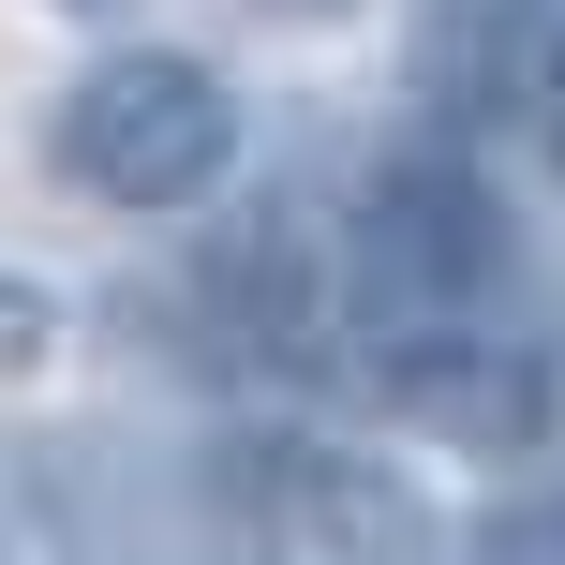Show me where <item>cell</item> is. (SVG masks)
Wrapping results in <instances>:
<instances>
[{
  "instance_id": "7a4b0ae2",
  "label": "cell",
  "mask_w": 565,
  "mask_h": 565,
  "mask_svg": "<svg viewBox=\"0 0 565 565\" xmlns=\"http://www.w3.org/2000/svg\"><path fill=\"white\" fill-rule=\"evenodd\" d=\"M521 282V224L461 149H387L342 194V298H372L387 328L417 312H491Z\"/></svg>"
},
{
  "instance_id": "9c48e42d",
  "label": "cell",
  "mask_w": 565,
  "mask_h": 565,
  "mask_svg": "<svg viewBox=\"0 0 565 565\" xmlns=\"http://www.w3.org/2000/svg\"><path fill=\"white\" fill-rule=\"evenodd\" d=\"M75 15H119V0H75Z\"/></svg>"
},
{
  "instance_id": "277c9868",
  "label": "cell",
  "mask_w": 565,
  "mask_h": 565,
  "mask_svg": "<svg viewBox=\"0 0 565 565\" xmlns=\"http://www.w3.org/2000/svg\"><path fill=\"white\" fill-rule=\"evenodd\" d=\"M268 521H282V551H312V565H461V536L431 521V491L402 477V461H372V447H268Z\"/></svg>"
},
{
  "instance_id": "5b68a950",
  "label": "cell",
  "mask_w": 565,
  "mask_h": 565,
  "mask_svg": "<svg viewBox=\"0 0 565 565\" xmlns=\"http://www.w3.org/2000/svg\"><path fill=\"white\" fill-rule=\"evenodd\" d=\"M461 565H565V477L521 491V507H491L477 536H461Z\"/></svg>"
},
{
  "instance_id": "8992f818",
  "label": "cell",
  "mask_w": 565,
  "mask_h": 565,
  "mask_svg": "<svg viewBox=\"0 0 565 565\" xmlns=\"http://www.w3.org/2000/svg\"><path fill=\"white\" fill-rule=\"evenodd\" d=\"M45 358H60V282L0 268V387H15V372H45Z\"/></svg>"
},
{
  "instance_id": "52a82bcc",
  "label": "cell",
  "mask_w": 565,
  "mask_h": 565,
  "mask_svg": "<svg viewBox=\"0 0 565 565\" xmlns=\"http://www.w3.org/2000/svg\"><path fill=\"white\" fill-rule=\"evenodd\" d=\"M536 119H551V149H565V30L536 45Z\"/></svg>"
},
{
  "instance_id": "3957f363",
  "label": "cell",
  "mask_w": 565,
  "mask_h": 565,
  "mask_svg": "<svg viewBox=\"0 0 565 565\" xmlns=\"http://www.w3.org/2000/svg\"><path fill=\"white\" fill-rule=\"evenodd\" d=\"M372 402L431 447H477V461H521L565 431V372L536 342H507L491 312H417V328L372 342Z\"/></svg>"
},
{
  "instance_id": "ba28073f",
  "label": "cell",
  "mask_w": 565,
  "mask_h": 565,
  "mask_svg": "<svg viewBox=\"0 0 565 565\" xmlns=\"http://www.w3.org/2000/svg\"><path fill=\"white\" fill-rule=\"evenodd\" d=\"M254 15H342V0H254Z\"/></svg>"
},
{
  "instance_id": "6da1fadb",
  "label": "cell",
  "mask_w": 565,
  "mask_h": 565,
  "mask_svg": "<svg viewBox=\"0 0 565 565\" xmlns=\"http://www.w3.org/2000/svg\"><path fill=\"white\" fill-rule=\"evenodd\" d=\"M45 164H60V194H89V209H209L224 194V164H238V89L209 75L194 45H105L89 75H60V105H45Z\"/></svg>"
}]
</instances>
